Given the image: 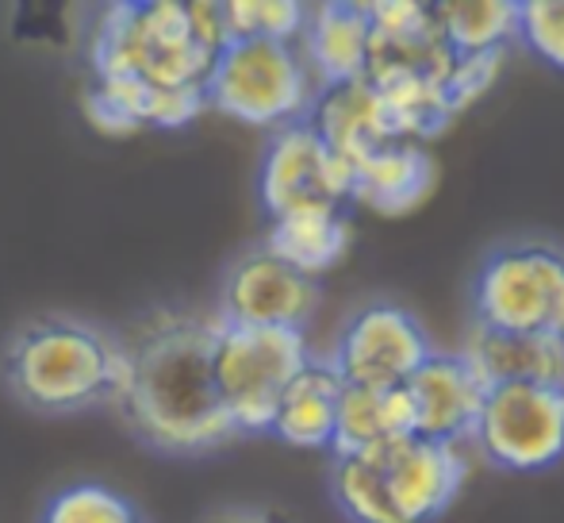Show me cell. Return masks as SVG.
Listing matches in <instances>:
<instances>
[{"label":"cell","instance_id":"cell-7","mask_svg":"<svg viewBox=\"0 0 564 523\" xmlns=\"http://www.w3.org/2000/svg\"><path fill=\"white\" fill-rule=\"evenodd\" d=\"M468 450L503 473H545L564 462V389L496 385L484 393Z\"/></svg>","mask_w":564,"mask_h":523},{"label":"cell","instance_id":"cell-10","mask_svg":"<svg viewBox=\"0 0 564 523\" xmlns=\"http://www.w3.org/2000/svg\"><path fill=\"white\" fill-rule=\"evenodd\" d=\"M323 305V285L284 266L265 247L242 250L227 266L219 285V323L238 328H284L307 331Z\"/></svg>","mask_w":564,"mask_h":523},{"label":"cell","instance_id":"cell-20","mask_svg":"<svg viewBox=\"0 0 564 523\" xmlns=\"http://www.w3.org/2000/svg\"><path fill=\"white\" fill-rule=\"evenodd\" d=\"M434 23L457 54L511 51L519 28V0H442L434 4Z\"/></svg>","mask_w":564,"mask_h":523},{"label":"cell","instance_id":"cell-27","mask_svg":"<svg viewBox=\"0 0 564 523\" xmlns=\"http://www.w3.org/2000/svg\"><path fill=\"white\" fill-rule=\"evenodd\" d=\"M372 35H411L434 23V4L423 0H372L365 4Z\"/></svg>","mask_w":564,"mask_h":523},{"label":"cell","instance_id":"cell-2","mask_svg":"<svg viewBox=\"0 0 564 523\" xmlns=\"http://www.w3.org/2000/svg\"><path fill=\"white\" fill-rule=\"evenodd\" d=\"M227 46L216 0H139L100 12L89 35L93 82H134L147 89H200Z\"/></svg>","mask_w":564,"mask_h":523},{"label":"cell","instance_id":"cell-8","mask_svg":"<svg viewBox=\"0 0 564 523\" xmlns=\"http://www.w3.org/2000/svg\"><path fill=\"white\" fill-rule=\"evenodd\" d=\"M431 354L434 343L411 308L395 300H372L341 323L327 366L341 377V385L403 389Z\"/></svg>","mask_w":564,"mask_h":523},{"label":"cell","instance_id":"cell-25","mask_svg":"<svg viewBox=\"0 0 564 523\" xmlns=\"http://www.w3.org/2000/svg\"><path fill=\"white\" fill-rule=\"evenodd\" d=\"M514 43L564 74V0H519Z\"/></svg>","mask_w":564,"mask_h":523},{"label":"cell","instance_id":"cell-24","mask_svg":"<svg viewBox=\"0 0 564 523\" xmlns=\"http://www.w3.org/2000/svg\"><path fill=\"white\" fill-rule=\"evenodd\" d=\"M227 39H273L296 43L307 20V4L300 0H219Z\"/></svg>","mask_w":564,"mask_h":523},{"label":"cell","instance_id":"cell-21","mask_svg":"<svg viewBox=\"0 0 564 523\" xmlns=\"http://www.w3.org/2000/svg\"><path fill=\"white\" fill-rule=\"evenodd\" d=\"M377 93L384 100L388 128L395 139H411L426 147L434 135H442L457 120L449 113L446 85L431 82V77H388V82H377Z\"/></svg>","mask_w":564,"mask_h":523},{"label":"cell","instance_id":"cell-18","mask_svg":"<svg viewBox=\"0 0 564 523\" xmlns=\"http://www.w3.org/2000/svg\"><path fill=\"white\" fill-rule=\"evenodd\" d=\"M349 243H354L349 209H312L269 220L261 247L281 258L284 266H292L296 274L319 281L323 274H330L349 255Z\"/></svg>","mask_w":564,"mask_h":523},{"label":"cell","instance_id":"cell-6","mask_svg":"<svg viewBox=\"0 0 564 523\" xmlns=\"http://www.w3.org/2000/svg\"><path fill=\"white\" fill-rule=\"evenodd\" d=\"M307 331L238 328L219 323L216 335V389L235 435H269L273 412L300 370L312 362Z\"/></svg>","mask_w":564,"mask_h":523},{"label":"cell","instance_id":"cell-14","mask_svg":"<svg viewBox=\"0 0 564 523\" xmlns=\"http://www.w3.org/2000/svg\"><path fill=\"white\" fill-rule=\"evenodd\" d=\"M457 354L468 362L484 389L496 385H550L564 389V339L503 335V331L468 328Z\"/></svg>","mask_w":564,"mask_h":523},{"label":"cell","instance_id":"cell-26","mask_svg":"<svg viewBox=\"0 0 564 523\" xmlns=\"http://www.w3.org/2000/svg\"><path fill=\"white\" fill-rule=\"evenodd\" d=\"M507 54L511 51H488V54H457L446 77V100L449 113L460 116L476 105L480 97H488L496 89L499 74L507 66Z\"/></svg>","mask_w":564,"mask_h":523},{"label":"cell","instance_id":"cell-11","mask_svg":"<svg viewBox=\"0 0 564 523\" xmlns=\"http://www.w3.org/2000/svg\"><path fill=\"white\" fill-rule=\"evenodd\" d=\"M380 462L388 501L400 523H434L460 497L473 470V450L453 442H431L408 435L384 450H372Z\"/></svg>","mask_w":564,"mask_h":523},{"label":"cell","instance_id":"cell-19","mask_svg":"<svg viewBox=\"0 0 564 523\" xmlns=\"http://www.w3.org/2000/svg\"><path fill=\"white\" fill-rule=\"evenodd\" d=\"M415 435V416L403 389H361L341 385L338 396V424L330 455H372L392 442Z\"/></svg>","mask_w":564,"mask_h":523},{"label":"cell","instance_id":"cell-23","mask_svg":"<svg viewBox=\"0 0 564 523\" xmlns=\"http://www.w3.org/2000/svg\"><path fill=\"white\" fill-rule=\"evenodd\" d=\"M39 523H150L131 497L105 481H74L51 493Z\"/></svg>","mask_w":564,"mask_h":523},{"label":"cell","instance_id":"cell-28","mask_svg":"<svg viewBox=\"0 0 564 523\" xmlns=\"http://www.w3.org/2000/svg\"><path fill=\"white\" fill-rule=\"evenodd\" d=\"M82 108H85V120H89L97 131H105V135H131V131H139L131 116H127L123 108H119L116 100L108 97L100 85H93V82H89V89H85V97H82Z\"/></svg>","mask_w":564,"mask_h":523},{"label":"cell","instance_id":"cell-17","mask_svg":"<svg viewBox=\"0 0 564 523\" xmlns=\"http://www.w3.org/2000/svg\"><path fill=\"white\" fill-rule=\"evenodd\" d=\"M341 377L327 366V359H312L284 389L273 412L269 435L296 450H330L335 447Z\"/></svg>","mask_w":564,"mask_h":523},{"label":"cell","instance_id":"cell-4","mask_svg":"<svg viewBox=\"0 0 564 523\" xmlns=\"http://www.w3.org/2000/svg\"><path fill=\"white\" fill-rule=\"evenodd\" d=\"M315 93L319 85L307 74L300 46L273 39H227L204 85L208 108L265 131L304 124Z\"/></svg>","mask_w":564,"mask_h":523},{"label":"cell","instance_id":"cell-1","mask_svg":"<svg viewBox=\"0 0 564 523\" xmlns=\"http://www.w3.org/2000/svg\"><path fill=\"white\" fill-rule=\"evenodd\" d=\"M216 335L219 316L170 305L119 335L127 370L112 408L154 455L200 458L238 439L216 389Z\"/></svg>","mask_w":564,"mask_h":523},{"label":"cell","instance_id":"cell-12","mask_svg":"<svg viewBox=\"0 0 564 523\" xmlns=\"http://www.w3.org/2000/svg\"><path fill=\"white\" fill-rule=\"evenodd\" d=\"M415 416V435L431 442H453L468 447L476 416L484 404L480 377L468 370V362L457 351H434L403 385Z\"/></svg>","mask_w":564,"mask_h":523},{"label":"cell","instance_id":"cell-15","mask_svg":"<svg viewBox=\"0 0 564 523\" xmlns=\"http://www.w3.org/2000/svg\"><path fill=\"white\" fill-rule=\"evenodd\" d=\"M369 43H372V28H369V15H365V4H349V0L312 4L307 8L304 31L296 39L300 58H304L307 74L315 77L319 89L365 77Z\"/></svg>","mask_w":564,"mask_h":523},{"label":"cell","instance_id":"cell-29","mask_svg":"<svg viewBox=\"0 0 564 523\" xmlns=\"http://www.w3.org/2000/svg\"><path fill=\"white\" fill-rule=\"evenodd\" d=\"M208 523H289L273 509H219Z\"/></svg>","mask_w":564,"mask_h":523},{"label":"cell","instance_id":"cell-9","mask_svg":"<svg viewBox=\"0 0 564 523\" xmlns=\"http://www.w3.org/2000/svg\"><path fill=\"white\" fill-rule=\"evenodd\" d=\"M258 196L269 220L312 209H349V166L307 120L292 124L269 135L258 170Z\"/></svg>","mask_w":564,"mask_h":523},{"label":"cell","instance_id":"cell-16","mask_svg":"<svg viewBox=\"0 0 564 523\" xmlns=\"http://www.w3.org/2000/svg\"><path fill=\"white\" fill-rule=\"evenodd\" d=\"M307 124L346 166L361 162L365 154H372L388 139H395L392 128H388L384 100H380L377 85L365 82V77L315 93Z\"/></svg>","mask_w":564,"mask_h":523},{"label":"cell","instance_id":"cell-22","mask_svg":"<svg viewBox=\"0 0 564 523\" xmlns=\"http://www.w3.org/2000/svg\"><path fill=\"white\" fill-rule=\"evenodd\" d=\"M330 497L349 523H400L388 501L377 455H341L330 466Z\"/></svg>","mask_w":564,"mask_h":523},{"label":"cell","instance_id":"cell-5","mask_svg":"<svg viewBox=\"0 0 564 523\" xmlns=\"http://www.w3.org/2000/svg\"><path fill=\"white\" fill-rule=\"evenodd\" d=\"M473 323L503 335L564 339V247L545 239L491 247L473 281Z\"/></svg>","mask_w":564,"mask_h":523},{"label":"cell","instance_id":"cell-3","mask_svg":"<svg viewBox=\"0 0 564 523\" xmlns=\"http://www.w3.org/2000/svg\"><path fill=\"white\" fill-rule=\"evenodd\" d=\"M123 343L77 316H35L4 346V385L39 416L112 408L123 389Z\"/></svg>","mask_w":564,"mask_h":523},{"label":"cell","instance_id":"cell-13","mask_svg":"<svg viewBox=\"0 0 564 523\" xmlns=\"http://www.w3.org/2000/svg\"><path fill=\"white\" fill-rule=\"evenodd\" d=\"M431 150L411 139H388L361 162L349 166V204L377 212V216H408L434 189Z\"/></svg>","mask_w":564,"mask_h":523}]
</instances>
